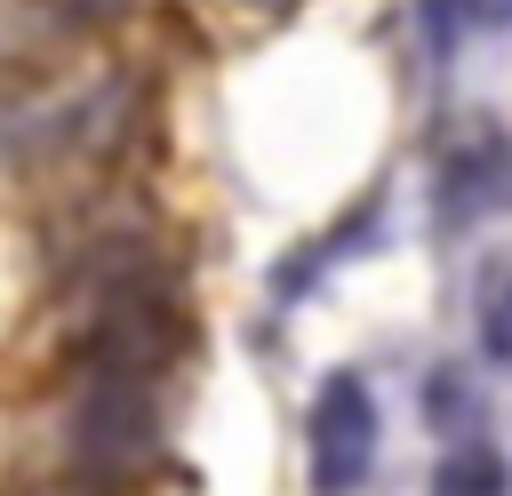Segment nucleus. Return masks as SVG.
Returning a JSON list of instances; mask_svg holds the SVG:
<instances>
[{
  "mask_svg": "<svg viewBox=\"0 0 512 496\" xmlns=\"http://www.w3.org/2000/svg\"><path fill=\"white\" fill-rule=\"evenodd\" d=\"M72 448H80L88 464H128V456L152 448V400H144V384H136L128 368H104V376L88 384L80 424H72Z\"/></svg>",
  "mask_w": 512,
  "mask_h": 496,
  "instance_id": "f03ea898",
  "label": "nucleus"
},
{
  "mask_svg": "<svg viewBox=\"0 0 512 496\" xmlns=\"http://www.w3.org/2000/svg\"><path fill=\"white\" fill-rule=\"evenodd\" d=\"M480 352H488L496 368H512V272H496V280L480 288Z\"/></svg>",
  "mask_w": 512,
  "mask_h": 496,
  "instance_id": "7ed1b4c3",
  "label": "nucleus"
},
{
  "mask_svg": "<svg viewBox=\"0 0 512 496\" xmlns=\"http://www.w3.org/2000/svg\"><path fill=\"white\" fill-rule=\"evenodd\" d=\"M472 24H512V0H456Z\"/></svg>",
  "mask_w": 512,
  "mask_h": 496,
  "instance_id": "39448f33",
  "label": "nucleus"
},
{
  "mask_svg": "<svg viewBox=\"0 0 512 496\" xmlns=\"http://www.w3.org/2000/svg\"><path fill=\"white\" fill-rule=\"evenodd\" d=\"M304 440H312V480H320V488H360L368 464H376V392H368V376L336 368V376L312 392Z\"/></svg>",
  "mask_w": 512,
  "mask_h": 496,
  "instance_id": "f257e3e1",
  "label": "nucleus"
},
{
  "mask_svg": "<svg viewBox=\"0 0 512 496\" xmlns=\"http://www.w3.org/2000/svg\"><path fill=\"white\" fill-rule=\"evenodd\" d=\"M432 488H504V456L464 448V456H448V464L432 472Z\"/></svg>",
  "mask_w": 512,
  "mask_h": 496,
  "instance_id": "20e7f679",
  "label": "nucleus"
}]
</instances>
